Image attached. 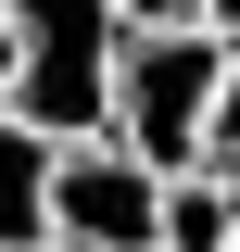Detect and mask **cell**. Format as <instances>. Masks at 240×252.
I'll use <instances>...</instances> for the list:
<instances>
[{
	"label": "cell",
	"instance_id": "2",
	"mask_svg": "<svg viewBox=\"0 0 240 252\" xmlns=\"http://www.w3.org/2000/svg\"><path fill=\"white\" fill-rule=\"evenodd\" d=\"M13 13V114L51 139H101L114 126V63H126V13L114 0H0Z\"/></svg>",
	"mask_w": 240,
	"mask_h": 252
},
{
	"label": "cell",
	"instance_id": "3",
	"mask_svg": "<svg viewBox=\"0 0 240 252\" xmlns=\"http://www.w3.org/2000/svg\"><path fill=\"white\" fill-rule=\"evenodd\" d=\"M51 240L76 252H164V164H139L101 126V139H63L51 164Z\"/></svg>",
	"mask_w": 240,
	"mask_h": 252
},
{
	"label": "cell",
	"instance_id": "8",
	"mask_svg": "<svg viewBox=\"0 0 240 252\" xmlns=\"http://www.w3.org/2000/svg\"><path fill=\"white\" fill-rule=\"evenodd\" d=\"M202 26H228V38H240V0H202Z\"/></svg>",
	"mask_w": 240,
	"mask_h": 252
},
{
	"label": "cell",
	"instance_id": "7",
	"mask_svg": "<svg viewBox=\"0 0 240 252\" xmlns=\"http://www.w3.org/2000/svg\"><path fill=\"white\" fill-rule=\"evenodd\" d=\"M0 101H13V13H0Z\"/></svg>",
	"mask_w": 240,
	"mask_h": 252
},
{
	"label": "cell",
	"instance_id": "4",
	"mask_svg": "<svg viewBox=\"0 0 240 252\" xmlns=\"http://www.w3.org/2000/svg\"><path fill=\"white\" fill-rule=\"evenodd\" d=\"M51 164H63V139L0 101V252H51Z\"/></svg>",
	"mask_w": 240,
	"mask_h": 252
},
{
	"label": "cell",
	"instance_id": "9",
	"mask_svg": "<svg viewBox=\"0 0 240 252\" xmlns=\"http://www.w3.org/2000/svg\"><path fill=\"white\" fill-rule=\"evenodd\" d=\"M51 252H76V240H51Z\"/></svg>",
	"mask_w": 240,
	"mask_h": 252
},
{
	"label": "cell",
	"instance_id": "6",
	"mask_svg": "<svg viewBox=\"0 0 240 252\" xmlns=\"http://www.w3.org/2000/svg\"><path fill=\"white\" fill-rule=\"evenodd\" d=\"M126 26H190V13H202V0H114Z\"/></svg>",
	"mask_w": 240,
	"mask_h": 252
},
{
	"label": "cell",
	"instance_id": "1",
	"mask_svg": "<svg viewBox=\"0 0 240 252\" xmlns=\"http://www.w3.org/2000/svg\"><path fill=\"white\" fill-rule=\"evenodd\" d=\"M228 26H126V63H114V139L139 164H202L215 152V89H228Z\"/></svg>",
	"mask_w": 240,
	"mask_h": 252
},
{
	"label": "cell",
	"instance_id": "10",
	"mask_svg": "<svg viewBox=\"0 0 240 252\" xmlns=\"http://www.w3.org/2000/svg\"><path fill=\"white\" fill-rule=\"evenodd\" d=\"M228 252H240V240H228Z\"/></svg>",
	"mask_w": 240,
	"mask_h": 252
},
{
	"label": "cell",
	"instance_id": "5",
	"mask_svg": "<svg viewBox=\"0 0 240 252\" xmlns=\"http://www.w3.org/2000/svg\"><path fill=\"white\" fill-rule=\"evenodd\" d=\"M202 164L240 177V51H228V89H215V152H202Z\"/></svg>",
	"mask_w": 240,
	"mask_h": 252
}]
</instances>
